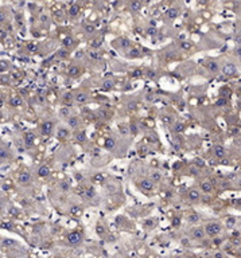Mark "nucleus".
I'll list each match as a JSON object with an SVG mask.
<instances>
[{"mask_svg":"<svg viewBox=\"0 0 241 258\" xmlns=\"http://www.w3.org/2000/svg\"><path fill=\"white\" fill-rule=\"evenodd\" d=\"M201 188H202L203 192H206L207 194V192L212 191V184H210L209 181H203L202 184H201Z\"/></svg>","mask_w":241,"mask_h":258,"instance_id":"a878e982","label":"nucleus"},{"mask_svg":"<svg viewBox=\"0 0 241 258\" xmlns=\"http://www.w3.org/2000/svg\"><path fill=\"white\" fill-rule=\"evenodd\" d=\"M63 102H65L67 106H71L73 102H74V94L73 93H70V91L63 93Z\"/></svg>","mask_w":241,"mask_h":258,"instance_id":"dca6fc26","label":"nucleus"},{"mask_svg":"<svg viewBox=\"0 0 241 258\" xmlns=\"http://www.w3.org/2000/svg\"><path fill=\"white\" fill-rule=\"evenodd\" d=\"M105 146L108 148V149H113L116 146V141H115V139H108L106 141H105Z\"/></svg>","mask_w":241,"mask_h":258,"instance_id":"c85d7f7f","label":"nucleus"},{"mask_svg":"<svg viewBox=\"0 0 241 258\" xmlns=\"http://www.w3.org/2000/svg\"><path fill=\"white\" fill-rule=\"evenodd\" d=\"M85 31L89 32V34L93 32V31H95V26H93V24H85Z\"/></svg>","mask_w":241,"mask_h":258,"instance_id":"ea45409f","label":"nucleus"},{"mask_svg":"<svg viewBox=\"0 0 241 258\" xmlns=\"http://www.w3.org/2000/svg\"><path fill=\"white\" fill-rule=\"evenodd\" d=\"M205 233L209 235V237H214L217 234L221 233V226L220 223H217V222H210L205 226Z\"/></svg>","mask_w":241,"mask_h":258,"instance_id":"7ed1b4c3","label":"nucleus"},{"mask_svg":"<svg viewBox=\"0 0 241 258\" xmlns=\"http://www.w3.org/2000/svg\"><path fill=\"white\" fill-rule=\"evenodd\" d=\"M144 75V71L142 69H135L132 71V77L133 78H140V77H143Z\"/></svg>","mask_w":241,"mask_h":258,"instance_id":"c756f323","label":"nucleus"},{"mask_svg":"<svg viewBox=\"0 0 241 258\" xmlns=\"http://www.w3.org/2000/svg\"><path fill=\"white\" fill-rule=\"evenodd\" d=\"M60 116L62 117V119H69L70 117V108L69 106H65V108H61V110H60Z\"/></svg>","mask_w":241,"mask_h":258,"instance_id":"412c9836","label":"nucleus"},{"mask_svg":"<svg viewBox=\"0 0 241 258\" xmlns=\"http://www.w3.org/2000/svg\"><path fill=\"white\" fill-rule=\"evenodd\" d=\"M100 46H101V43L98 42V40H96V42H93V45H92V47H93V49H98Z\"/></svg>","mask_w":241,"mask_h":258,"instance_id":"09e8293b","label":"nucleus"},{"mask_svg":"<svg viewBox=\"0 0 241 258\" xmlns=\"http://www.w3.org/2000/svg\"><path fill=\"white\" fill-rule=\"evenodd\" d=\"M80 73H81V69H80V66H77V65H70L69 69H67V74H69V77H71V78L78 77Z\"/></svg>","mask_w":241,"mask_h":258,"instance_id":"9b49d317","label":"nucleus"},{"mask_svg":"<svg viewBox=\"0 0 241 258\" xmlns=\"http://www.w3.org/2000/svg\"><path fill=\"white\" fill-rule=\"evenodd\" d=\"M66 121H67V126L70 129H77L80 126V119H78L77 116H70Z\"/></svg>","mask_w":241,"mask_h":258,"instance_id":"1a4fd4ad","label":"nucleus"},{"mask_svg":"<svg viewBox=\"0 0 241 258\" xmlns=\"http://www.w3.org/2000/svg\"><path fill=\"white\" fill-rule=\"evenodd\" d=\"M128 133H129L128 126H125V125H121V126H120V135H123V136H127Z\"/></svg>","mask_w":241,"mask_h":258,"instance_id":"f704fd0d","label":"nucleus"},{"mask_svg":"<svg viewBox=\"0 0 241 258\" xmlns=\"http://www.w3.org/2000/svg\"><path fill=\"white\" fill-rule=\"evenodd\" d=\"M71 45H73V39L71 38L65 39V42H63V46H65V47H70Z\"/></svg>","mask_w":241,"mask_h":258,"instance_id":"79ce46f5","label":"nucleus"},{"mask_svg":"<svg viewBox=\"0 0 241 258\" xmlns=\"http://www.w3.org/2000/svg\"><path fill=\"white\" fill-rule=\"evenodd\" d=\"M89 55H90L92 59H100V58H101V55H98V52H96V51H92Z\"/></svg>","mask_w":241,"mask_h":258,"instance_id":"c03bdc74","label":"nucleus"},{"mask_svg":"<svg viewBox=\"0 0 241 258\" xmlns=\"http://www.w3.org/2000/svg\"><path fill=\"white\" fill-rule=\"evenodd\" d=\"M10 157V151L4 146H0V160H4V159H8Z\"/></svg>","mask_w":241,"mask_h":258,"instance_id":"4be33fe9","label":"nucleus"},{"mask_svg":"<svg viewBox=\"0 0 241 258\" xmlns=\"http://www.w3.org/2000/svg\"><path fill=\"white\" fill-rule=\"evenodd\" d=\"M89 101V94H88L86 91H77L76 94H74V102L78 105H85L86 102Z\"/></svg>","mask_w":241,"mask_h":258,"instance_id":"39448f33","label":"nucleus"},{"mask_svg":"<svg viewBox=\"0 0 241 258\" xmlns=\"http://www.w3.org/2000/svg\"><path fill=\"white\" fill-rule=\"evenodd\" d=\"M82 214V208H81L80 206H73L71 208H70V215H73V216H78Z\"/></svg>","mask_w":241,"mask_h":258,"instance_id":"5701e85b","label":"nucleus"},{"mask_svg":"<svg viewBox=\"0 0 241 258\" xmlns=\"http://www.w3.org/2000/svg\"><path fill=\"white\" fill-rule=\"evenodd\" d=\"M74 140L80 144L85 143V141H86V133H85L84 130H78V132L74 133Z\"/></svg>","mask_w":241,"mask_h":258,"instance_id":"4468645a","label":"nucleus"},{"mask_svg":"<svg viewBox=\"0 0 241 258\" xmlns=\"http://www.w3.org/2000/svg\"><path fill=\"white\" fill-rule=\"evenodd\" d=\"M35 135L34 132H31V130H27V132L25 133V137H23V141H25V145L27 146V148H31L32 145L35 144Z\"/></svg>","mask_w":241,"mask_h":258,"instance_id":"423d86ee","label":"nucleus"},{"mask_svg":"<svg viewBox=\"0 0 241 258\" xmlns=\"http://www.w3.org/2000/svg\"><path fill=\"white\" fill-rule=\"evenodd\" d=\"M154 184H155V181L152 180L151 178H146V179H142L140 180V187L144 190V191H152L154 190Z\"/></svg>","mask_w":241,"mask_h":258,"instance_id":"0eeeda50","label":"nucleus"},{"mask_svg":"<svg viewBox=\"0 0 241 258\" xmlns=\"http://www.w3.org/2000/svg\"><path fill=\"white\" fill-rule=\"evenodd\" d=\"M163 122H166V124H171V122H172L171 116H164V117H163Z\"/></svg>","mask_w":241,"mask_h":258,"instance_id":"a18cd8bd","label":"nucleus"},{"mask_svg":"<svg viewBox=\"0 0 241 258\" xmlns=\"http://www.w3.org/2000/svg\"><path fill=\"white\" fill-rule=\"evenodd\" d=\"M205 230L203 229H201V227H197V229H194V230L191 231V238H194V239H202L203 237H205Z\"/></svg>","mask_w":241,"mask_h":258,"instance_id":"ddd939ff","label":"nucleus"},{"mask_svg":"<svg viewBox=\"0 0 241 258\" xmlns=\"http://www.w3.org/2000/svg\"><path fill=\"white\" fill-rule=\"evenodd\" d=\"M4 19H6V15H4L3 11H0V23H1V22H4Z\"/></svg>","mask_w":241,"mask_h":258,"instance_id":"3c124183","label":"nucleus"},{"mask_svg":"<svg viewBox=\"0 0 241 258\" xmlns=\"http://www.w3.org/2000/svg\"><path fill=\"white\" fill-rule=\"evenodd\" d=\"M121 47L123 49H125V47H129V40H127V39H124L121 43Z\"/></svg>","mask_w":241,"mask_h":258,"instance_id":"49530a36","label":"nucleus"},{"mask_svg":"<svg viewBox=\"0 0 241 258\" xmlns=\"http://www.w3.org/2000/svg\"><path fill=\"white\" fill-rule=\"evenodd\" d=\"M224 73L226 74V75H234V74H236V67H234L232 63H228V65L224 66Z\"/></svg>","mask_w":241,"mask_h":258,"instance_id":"a211bd4d","label":"nucleus"},{"mask_svg":"<svg viewBox=\"0 0 241 258\" xmlns=\"http://www.w3.org/2000/svg\"><path fill=\"white\" fill-rule=\"evenodd\" d=\"M177 15H178V11L174 10V8H172V10H170V11L167 12V16L170 17V19H174V17H177Z\"/></svg>","mask_w":241,"mask_h":258,"instance_id":"e433bc0d","label":"nucleus"},{"mask_svg":"<svg viewBox=\"0 0 241 258\" xmlns=\"http://www.w3.org/2000/svg\"><path fill=\"white\" fill-rule=\"evenodd\" d=\"M198 219H199V216L197 215V214H191V215L189 216V220H190V222H198Z\"/></svg>","mask_w":241,"mask_h":258,"instance_id":"37998d69","label":"nucleus"},{"mask_svg":"<svg viewBox=\"0 0 241 258\" xmlns=\"http://www.w3.org/2000/svg\"><path fill=\"white\" fill-rule=\"evenodd\" d=\"M131 7H132L133 11H139L142 8V3H140L139 0H133L132 4H131Z\"/></svg>","mask_w":241,"mask_h":258,"instance_id":"7c9ffc66","label":"nucleus"},{"mask_svg":"<svg viewBox=\"0 0 241 258\" xmlns=\"http://www.w3.org/2000/svg\"><path fill=\"white\" fill-rule=\"evenodd\" d=\"M15 246H18V242L15 239L4 238L3 241H1V248L3 249H15Z\"/></svg>","mask_w":241,"mask_h":258,"instance_id":"9d476101","label":"nucleus"},{"mask_svg":"<svg viewBox=\"0 0 241 258\" xmlns=\"http://www.w3.org/2000/svg\"><path fill=\"white\" fill-rule=\"evenodd\" d=\"M179 223H181V220H179V218H177V219H174V220H172V226H175V227L178 226Z\"/></svg>","mask_w":241,"mask_h":258,"instance_id":"8fccbe9b","label":"nucleus"},{"mask_svg":"<svg viewBox=\"0 0 241 258\" xmlns=\"http://www.w3.org/2000/svg\"><path fill=\"white\" fill-rule=\"evenodd\" d=\"M206 66H207V69H209L210 71H216V70L218 69V66H217V63H216V62H209V63L206 65Z\"/></svg>","mask_w":241,"mask_h":258,"instance_id":"72a5a7b5","label":"nucleus"},{"mask_svg":"<svg viewBox=\"0 0 241 258\" xmlns=\"http://www.w3.org/2000/svg\"><path fill=\"white\" fill-rule=\"evenodd\" d=\"M84 195H85V198H86V199H93L96 196V190L93 188V187H88V188L85 190Z\"/></svg>","mask_w":241,"mask_h":258,"instance_id":"aec40b11","label":"nucleus"},{"mask_svg":"<svg viewBox=\"0 0 241 258\" xmlns=\"http://www.w3.org/2000/svg\"><path fill=\"white\" fill-rule=\"evenodd\" d=\"M214 153H216L217 157H224L225 149L222 148V146H216V149H214Z\"/></svg>","mask_w":241,"mask_h":258,"instance_id":"cd10ccee","label":"nucleus"},{"mask_svg":"<svg viewBox=\"0 0 241 258\" xmlns=\"http://www.w3.org/2000/svg\"><path fill=\"white\" fill-rule=\"evenodd\" d=\"M22 102H23V101H22V98L19 97V96H14V97L10 98V105H11V106H15V108L20 106Z\"/></svg>","mask_w":241,"mask_h":258,"instance_id":"6ab92c4d","label":"nucleus"},{"mask_svg":"<svg viewBox=\"0 0 241 258\" xmlns=\"http://www.w3.org/2000/svg\"><path fill=\"white\" fill-rule=\"evenodd\" d=\"M67 137H69V129H66V128H60L58 129V132H57V139L61 140V141H65V140H67Z\"/></svg>","mask_w":241,"mask_h":258,"instance_id":"f8f14e48","label":"nucleus"},{"mask_svg":"<svg viewBox=\"0 0 241 258\" xmlns=\"http://www.w3.org/2000/svg\"><path fill=\"white\" fill-rule=\"evenodd\" d=\"M96 230H97V234H98V235H102V234L105 233V229H104V226H102V225H98Z\"/></svg>","mask_w":241,"mask_h":258,"instance_id":"a19ab883","label":"nucleus"},{"mask_svg":"<svg viewBox=\"0 0 241 258\" xmlns=\"http://www.w3.org/2000/svg\"><path fill=\"white\" fill-rule=\"evenodd\" d=\"M151 179L155 181V183H158V181H160L162 180V175L160 172H158V171H154L152 174H151Z\"/></svg>","mask_w":241,"mask_h":258,"instance_id":"bb28decb","label":"nucleus"},{"mask_svg":"<svg viewBox=\"0 0 241 258\" xmlns=\"http://www.w3.org/2000/svg\"><path fill=\"white\" fill-rule=\"evenodd\" d=\"M128 56H131V58H137V56H140L139 50H136V49L131 50V51H129V54H128Z\"/></svg>","mask_w":241,"mask_h":258,"instance_id":"2f4dec72","label":"nucleus"},{"mask_svg":"<svg viewBox=\"0 0 241 258\" xmlns=\"http://www.w3.org/2000/svg\"><path fill=\"white\" fill-rule=\"evenodd\" d=\"M78 11H80L78 6H73V7L70 8V15H71V16H76V15L78 14Z\"/></svg>","mask_w":241,"mask_h":258,"instance_id":"4c0bfd02","label":"nucleus"},{"mask_svg":"<svg viewBox=\"0 0 241 258\" xmlns=\"http://www.w3.org/2000/svg\"><path fill=\"white\" fill-rule=\"evenodd\" d=\"M66 50H62V51H60L58 52V56H60V58H65V56H66Z\"/></svg>","mask_w":241,"mask_h":258,"instance_id":"de8ad7c7","label":"nucleus"},{"mask_svg":"<svg viewBox=\"0 0 241 258\" xmlns=\"http://www.w3.org/2000/svg\"><path fill=\"white\" fill-rule=\"evenodd\" d=\"M197 165H199V167H202V165H203V161H202V160H198V161H197Z\"/></svg>","mask_w":241,"mask_h":258,"instance_id":"864d4df0","label":"nucleus"},{"mask_svg":"<svg viewBox=\"0 0 241 258\" xmlns=\"http://www.w3.org/2000/svg\"><path fill=\"white\" fill-rule=\"evenodd\" d=\"M31 181H32V175L30 171H27V169H25V171H22L20 174L18 175V183L20 185H30L31 184Z\"/></svg>","mask_w":241,"mask_h":258,"instance_id":"f03ea898","label":"nucleus"},{"mask_svg":"<svg viewBox=\"0 0 241 258\" xmlns=\"http://www.w3.org/2000/svg\"><path fill=\"white\" fill-rule=\"evenodd\" d=\"M151 225H154V220H146V222H144V226H147V227H150Z\"/></svg>","mask_w":241,"mask_h":258,"instance_id":"603ef678","label":"nucleus"},{"mask_svg":"<svg viewBox=\"0 0 241 258\" xmlns=\"http://www.w3.org/2000/svg\"><path fill=\"white\" fill-rule=\"evenodd\" d=\"M36 174H38L39 178H47V176L50 175V167L47 165V164H42V165L38 168Z\"/></svg>","mask_w":241,"mask_h":258,"instance_id":"6e6552de","label":"nucleus"},{"mask_svg":"<svg viewBox=\"0 0 241 258\" xmlns=\"http://www.w3.org/2000/svg\"><path fill=\"white\" fill-rule=\"evenodd\" d=\"M0 210H1V204H0Z\"/></svg>","mask_w":241,"mask_h":258,"instance_id":"5fc2aeb1","label":"nucleus"},{"mask_svg":"<svg viewBox=\"0 0 241 258\" xmlns=\"http://www.w3.org/2000/svg\"><path fill=\"white\" fill-rule=\"evenodd\" d=\"M146 75H147L148 78H150V79H154L155 75H156V73H155V71H154L152 69H148V70L146 71Z\"/></svg>","mask_w":241,"mask_h":258,"instance_id":"473e14b6","label":"nucleus"},{"mask_svg":"<svg viewBox=\"0 0 241 258\" xmlns=\"http://www.w3.org/2000/svg\"><path fill=\"white\" fill-rule=\"evenodd\" d=\"M127 108H128L129 110H135V109L137 108V102H135V101H129L128 104H127Z\"/></svg>","mask_w":241,"mask_h":258,"instance_id":"c9c22d12","label":"nucleus"},{"mask_svg":"<svg viewBox=\"0 0 241 258\" xmlns=\"http://www.w3.org/2000/svg\"><path fill=\"white\" fill-rule=\"evenodd\" d=\"M113 86H115L113 79H104L101 82V89H104V90H111Z\"/></svg>","mask_w":241,"mask_h":258,"instance_id":"f3484780","label":"nucleus"},{"mask_svg":"<svg viewBox=\"0 0 241 258\" xmlns=\"http://www.w3.org/2000/svg\"><path fill=\"white\" fill-rule=\"evenodd\" d=\"M41 129V133H42V136H51L53 132H54V129H55V124L54 121L51 120H47V121H43L39 126Z\"/></svg>","mask_w":241,"mask_h":258,"instance_id":"f257e3e1","label":"nucleus"},{"mask_svg":"<svg viewBox=\"0 0 241 258\" xmlns=\"http://www.w3.org/2000/svg\"><path fill=\"white\" fill-rule=\"evenodd\" d=\"M187 198H189L190 200H193V202H195V200H199V198H201V194H199L198 190L191 188L189 192H187Z\"/></svg>","mask_w":241,"mask_h":258,"instance_id":"2eb2a0df","label":"nucleus"},{"mask_svg":"<svg viewBox=\"0 0 241 258\" xmlns=\"http://www.w3.org/2000/svg\"><path fill=\"white\" fill-rule=\"evenodd\" d=\"M60 188H61V191H62V192H69V190H70V183H69L67 180L61 181V183H60Z\"/></svg>","mask_w":241,"mask_h":258,"instance_id":"b1692460","label":"nucleus"},{"mask_svg":"<svg viewBox=\"0 0 241 258\" xmlns=\"http://www.w3.org/2000/svg\"><path fill=\"white\" fill-rule=\"evenodd\" d=\"M129 133H132V135H136L137 133V125L136 124H131V126H129Z\"/></svg>","mask_w":241,"mask_h":258,"instance_id":"58836bf2","label":"nucleus"},{"mask_svg":"<svg viewBox=\"0 0 241 258\" xmlns=\"http://www.w3.org/2000/svg\"><path fill=\"white\" fill-rule=\"evenodd\" d=\"M183 130H185V124H182V122H175L174 124V132L182 133Z\"/></svg>","mask_w":241,"mask_h":258,"instance_id":"393cba45","label":"nucleus"},{"mask_svg":"<svg viewBox=\"0 0 241 258\" xmlns=\"http://www.w3.org/2000/svg\"><path fill=\"white\" fill-rule=\"evenodd\" d=\"M84 237H82V233L80 231H71V233L67 234V242L70 245H78L82 242Z\"/></svg>","mask_w":241,"mask_h":258,"instance_id":"20e7f679","label":"nucleus"}]
</instances>
